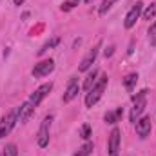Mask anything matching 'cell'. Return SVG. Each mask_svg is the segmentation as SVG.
<instances>
[{"instance_id": "obj_21", "label": "cell", "mask_w": 156, "mask_h": 156, "mask_svg": "<svg viewBox=\"0 0 156 156\" xmlns=\"http://www.w3.org/2000/svg\"><path fill=\"white\" fill-rule=\"evenodd\" d=\"M104 120H105L107 123H111V125H113V123H116V122H118L116 113H113V111H107V113H105V116H104Z\"/></svg>"}, {"instance_id": "obj_3", "label": "cell", "mask_w": 156, "mask_h": 156, "mask_svg": "<svg viewBox=\"0 0 156 156\" xmlns=\"http://www.w3.org/2000/svg\"><path fill=\"white\" fill-rule=\"evenodd\" d=\"M16 122H18V107L11 109L5 116L2 118V122H0V138H5L13 131V127L16 125Z\"/></svg>"}, {"instance_id": "obj_20", "label": "cell", "mask_w": 156, "mask_h": 156, "mask_svg": "<svg viewBox=\"0 0 156 156\" xmlns=\"http://www.w3.org/2000/svg\"><path fill=\"white\" fill-rule=\"evenodd\" d=\"M80 136H82L83 140H89V136H91V127H89V123H83V125H82Z\"/></svg>"}, {"instance_id": "obj_27", "label": "cell", "mask_w": 156, "mask_h": 156, "mask_svg": "<svg viewBox=\"0 0 156 156\" xmlns=\"http://www.w3.org/2000/svg\"><path fill=\"white\" fill-rule=\"evenodd\" d=\"M71 2H73V4H75V5H78V2H80V0H71Z\"/></svg>"}, {"instance_id": "obj_8", "label": "cell", "mask_w": 156, "mask_h": 156, "mask_svg": "<svg viewBox=\"0 0 156 156\" xmlns=\"http://www.w3.org/2000/svg\"><path fill=\"white\" fill-rule=\"evenodd\" d=\"M51 89H53V83H51V82H49V83H42L38 89H35V93L29 96V102H31L35 107H37V105H40V102H42V100H44V98L51 93Z\"/></svg>"}, {"instance_id": "obj_28", "label": "cell", "mask_w": 156, "mask_h": 156, "mask_svg": "<svg viewBox=\"0 0 156 156\" xmlns=\"http://www.w3.org/2000/svg\"><path fill=\"white\" fill-rule=\"evenodd\" d=\"M85 2H87V4H91V2H93V0H85Z\"/></svg>"}, {"instance_id": "obj_24", "label": "cell", "mask_w": 156, "mask_h": 156, "mask_svg": "<svg viewBox=\"0 0 156 156\" xmlns=\"http://www.w3.org/2000/svg\"><path fill=\"white\" fill-rule=\"evenodd\" d=\"M113 53H115V47H113V45H109V47H107V49L104 51V55H105V58H107V56H113Z\"/></svg>"}, {"instance_id": "obj_5", "label": "cell", "mask_w": 156, "mask_h": 156, "mask_svg": "<svg viewBox=\"0 0 156 156\" xmlns=\"http://www.w3.org/2000/svg\"><path fill=\"white\" fill-rule=\"evenodd\" d=\"M51 122H53V116L49 115V116L44 118V122L40 125L38 134H37V142H38L40 147H47L49 145V127H51Z\"/></svg>"}, {"instance_id": "obj_22", "label": "cell", "mask_w": 156, "mask_h": 156, "mask_svg": "<svg viewBox=\"0 0 156 156\" xmlns=\"http://www.w3.org/2000/svg\"><path fill=\"white\" fill-rule=\"evenodd\" d=\"M149 42L151 45H156V22L149 27Z\"/></svg>"}, {"instance_id": "obj_17", "label": "cell", "mask_w": 156, "mask_h": 156, "mask_svg": "<svg viewBox=\"0 0 156 156\" xmlns=\"http://www.w3.org/2000/svg\"><path fill=\"white\" fill-rule=\"evenodd\" d=\"M142 15H144V20H151V18H154L156 16V2H153L151 5H147V9H145Z\"/></svg>"}, {"instance_id": "obj_23", "label": "cell", "mask_w": 156, "mask_h": 156, "mask_svg": "<svg viewBox=\"0 0 156 156\" xmlns=\"http://www.w3.org/2000/svg\"><path fill=\"white\" fill-rule=\"evenodd\" d=\"M73 7H75V4H73L71 0H69V2H64V4L60 5V9H62V11H71Z\"/></svg>"}, {"instance_id": "obj_14", "label": "cell", "mask_w": 156, "mask_h": 156, "mask_svg": "<svg viewBox=\"0 0 156 156\" xmlns=\"http://www.w3.org/2000/svg\"><path fill=\"white\" fill-rule=\"evenodd\" d=\"M93 151H94V145H93L91 142H85V144H83V145L76 151V153H75V156H89Z\"/></svg>"}, {"instance_id": "obj_10", "label": "cell", "mask_w": 156, "mask_h": 156, "mask_svg": "<svg viewBox=\"0 0 156 156\" xmlns=\"http://www.w3.org/2000/svg\"><path fill=\"white\" fill-rule=\"evenodd\" d=\"M78 93H80L78 78H71V82H69V85H67V89H66V93H64V104L73 102V100L78 96Z\"/></svg>"}, {"instance_id": "obj_9", "label": "cell", "mask_w": 156, "mask_h": 156, "mask_svg": "<svg viewBox=\"0 0 156 156\" xmlns=\"http://www.w3.org/2000/svg\"><path fill=\"white\" fill-rule=\"evenodd\" d=\"M136 133L140 138H147L151 134V129H153V122H151V116H142L138 118L136 122Z\"/></svg>"}, {"instance_id": "obj_6", "label": "cell", "mask_w": 156, "mask_h": 156, "mask_svg": "<svg viewBox=\"0 0 156 156\" xmlns=\"http://www.w3.org/2000/svg\"><path fill=\"white\" fill-rule=\"evenodd\" d=\"M100 47H102V42H98L83 58H82V62H80V66H78V71H82V73H85V71H89L91 69V66L94 64V60H96V56H98V51H100Z\"/></svg>"}, {"instance_id": "obj_13", "label": "cell", "mask_w": 156, "mask_h": 156, "mask_svg": "<svg viewBox=\"0 0 156 156\" xmlns=\"http://www.w3.org/2000/svg\"><path fill=\"white\" fill-rule=\"evenodd\" d=\"M96 76H98V71H96V69H93V71L85 76V82H83V89H85V93H87L94 83H96Z\"/></svg>"}, {"instance_id": "obj_12", "label": "cell", "mask_w": 156, "mask_h": 156, "mask_svg": "<svg viewBox=\"0 0 156 156\" xmlns=\"http://www.w3.org/2000/svg\"><path fill=\"white\" fill-rule=\"evenodd\" d=\"M118 147H120V129L115 127V129L111 131V134H109V154L116 156Z\"/></svg>"}, {"instance_id": "obj_15", "label": "cell", "mask_w": 156, "mask_h": 156, "mask_svg": "<svg viewBox=\"0 0 156 156\" xmlns=\"http://www.w3.org/2000/svg\"><path fill=\"white\" fill-rule=\"evenodd\" d=\"M136 82H138V75L136 73H131V75H127V76L123 78V85L129 91H133V87L136 85Z\"/></svg>"}, {"instance_id": "obj_1", "label": "cell", "mask_w": 156, "mask_h": 156, "mask_svg": "<svg viewBox=\"0 0 156 156\" xmlns=\"http://www.w3.org/2000/svg\"><path fill=\"white\" fill-rule=\"evenodd\" d=\"M107 82H109L107 75H100V78L96 80V83L87 91V94H85V105H87V107H93V105L102 98V94H104V91H105V87H107Z\"/></svg>"}, {"instance_id": "obj_4", "label": "cell", "mask_w": 156, "mask_h": 156, "mask_svg": "<svg viewBox=\"0 0 156 156\" xmlns=\"http://www.w3.org/2000/svg\"><path fill=\"white\" fill-rule=\"evenodd\" d=\"M142 13H144V2H142V0H138V2L131 7V11L127 13V16H125V22H123L125 29L134 27V24H136V20L142 16Z\"/></svg>"}, {"instance_id": "obj_2", "label": "cell", "mask_w": 156, "mask_h": 156, "mask_svg": "<svg viewBox=\"0 0 156 156\" xmlns=\"http://www.w3.org/2000/svg\"><path fill=\"white\" fill-rule=\"evenodd\" d=\"M133 102H134V105H133V109H131L129 118H131V122H136V120L140 118V115L145 111V105H147V91L144 89V91H140L138 94H134V96H133Z\"/></svg>"}, {"instance_id": "obj_7", "label": "cell", "mask_w": 156, "mask_h": 156, "mask_svg": "<svg viewBox=\"0 0 156 156\" xmlns=\"http://www.w3.org/2000/svg\"><path fill=\"white\" fill-rule=\"evenodd\" d=\"M53 69H55V60L47 58V60H42L38 64H35L31 75L35 78H42V76H47L49 73H53Z\"/></svg>"}, {"instance_id": "obj_19", "label": "cell", "mask_w": 156, "mask_h": 156, "mask_svg": "<svg viewBox=\"0 0 156 156\" xmlns=\"http://www.w3.org/2000/svg\"><path fill=\"white\" fill-rule=\"evenodd\" d=\"M16 154H18V147H16L15 144H7V145L4 147L2 156H16Z\"/></svg>"}, {"instance_id": "obj_16", "label": "cell", "mask_w": 156, "mask_h": 156, "mask_svg": "<svg viewBox=\"0 0 156 156\" xmlns=\"http://www.w3.org/2000/svg\"><path fill=\"white\" fill-rule=\"evenodd\" d=\"M60 44V38L58 37H55V38H51V40H47L44 45H42V49H38V55H44V53H47L49 49H53L55 45H58Z\"/></svg>"}, {"instance_id": "obj_26", "label": "cell", "mask_w": 156, "mask_h": 156, "mask_svg": "<svg viewBox=\"0 0 156 156\" xmlns=\"http://www.w3.org/2000/svg\"><path fill=\"white\" fill-rule=\"evenodd\" d=\"M13 2H15V5H22L24 4V0H13Z\"/></svg>"}, {"instance_id": "obj_11", "label": "cell", "mask_w": 156, "mask_h": 156, "mask_svg": "<svg viewBox=\"0 0 156 156\" xmlns=\"http://www.w3.org/2000/svg\"><path fill=\"white\" fill-rule=\"evenodd\" d=\"M35 113V105L27 100V102H24L20 107H18V122H27L29 118H31V115Z\"/></svg>"}, {"instance_id": "obj_18", "label": "cell", "mask_w": 156, "mask_h": 156, "mask_svg": "<svg viewBox=\"0 0 156 156\" xmlns=\"http://www.w3.org/2000/svg\"><path fill=\"white\" fill-rule=\"evenodd\" d=\"M116 2H118V0H104V2H102V5H100V9H98V13H100V15H105V13H107L115 4H116Z\"/></svg>"}, {"instance_id": "obj_25", "label": "cell", "mask_w": 156, "mask_h": 156, "mask_svg": "<svg viewBox=\"0 0 156 156\" xmlns=\"http://www.w3.org/2000/svg\"><path fill=\"white\" fill-rule=\"evenodd\" d=\"M123 116V109H122V107H118L116 109V118H118V122H120V118Z\"/></svg>"}]
</instances>
